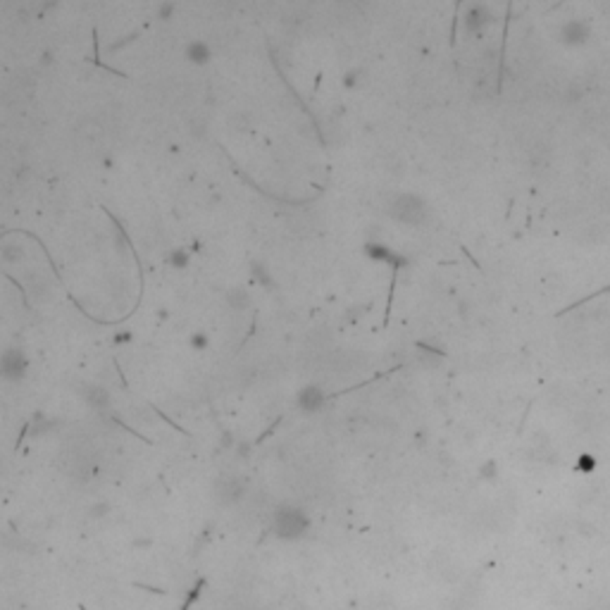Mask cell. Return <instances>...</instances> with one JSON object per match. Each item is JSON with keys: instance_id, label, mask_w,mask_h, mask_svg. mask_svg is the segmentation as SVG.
<instances>
[{"instance_id": "cell-7", "label": "cell", "mask_w": 610, "mask_h": 610, "mask_svg": "<svg viewBox=\"0 0 610 610\" xmlns=\"http://www.w3.org/2000/svg\"><path fill=\"white\" fill-rule=\"evenodd\" d=\"M191 262V256L186 248H174V251L167 256V265H172L174 269H186Z\"/></svg>"}, {"instance_id": "cell-11", "label": "cell", "mask_w": 610, "mask_h": 610, "mask_svg": "<svg viewBox=\"0 0 610 610\" xmlns=\"http://www.w3.org/2000/svg\"><path fill=\"white\" fill-rule=\"evenodd\" d=\"M189 346L193 350H205L210 346V337L205 332H193L189 337Z\"/></svg>"}, {"instance_id": "cell-13", "label": "cell", "mask_w": 610, "mask_h": 610, "mask_svg": "<svg viewBox=\"0 0 610 610\" xmlns=\"http://www.w3.org/2000/svg\"><path fill=\"white\" fill-rule=\"evenodd\" d=\"M174 3H160L155 8L157 12V19H162V22H167V19H172V14H174Z\"/></svg>"}, {"instance_id": "cell-12", "label": "cell", "mask_w": 610, "mask_h": 610, "mask_svg": "<svg viewBox=\"0 0 610 610\" xmlns=\"http://www.w3.org/2000/svg\"><path fill=\"white\" fill-rule=\"evenodd\" d=\"M482 14H484V8H470V12H467V27L475 29L479 27L484 19H482Z\"/></svg>"}, {"instance_id": "cell-3", "label": "cell", "mask_w": 610, "mask_h": 610, "mask_svg": "<svg viewBox=\"0 0 610 610\" xmlns=\"http://www.w3.org/2000/svg\"><path fill=\"white\" fill-rule=\"evenodd\" d=\"M324 403H327V394H324V389L319 384H305L303 389H298L296 405L301 413H319L324 408Z\"/></svg>"}, {"instance_id": "cell-10", "label": "cell", "mask_w": 610, "mask_h": 610, "mask_svg": "<svg viewBox=\"0 0 610 610\" xmlns=\"http://www.w3.org/2000/svg\"><path fill=\"white\" fill-rule=\"evenodd\" d=\"M24 258V253H22V248L19 246H3V260L8 262V265H14V262H19Z\"/></svg>"}, {"instance_id": "cell-2", "label": "cell", "mask_w": 610, "mask_h": 610, "mask_svg": "<svg viewBox=\"0 0 610 610\" xmlns=\"http://www.w3.org/2000/svg\"><path fill=\"white\" fill-rule=\"evenodd\" d=\"M27 372H29V358L27 353H24V348L8 346V348L3 350V358H0V374L8 381H12V384H17V381L27 377Z\"/></svg>"}, {"instance_id": "cell-4", "label": "cell", "mask_w": 610, "mask_h": 610, "mask_svg": "<svg viewBox=\"0 0 610 610\" xmlns=\"http://www.w3.org/2000/svg\"><path fill=\"white\" fill-rule=\"evenodd\" d=\"M81 398L86 400V405L93 410H105L110 408V391L103 384H84L81 386Z\"/></svg>"}, {"instance_id": "cell-8", "label": "cell", "mask_w": 610, "mask_h": 610, "mask_svg": "<svg viewBox=\"0 0 610 610\" xmlns=\"http://www.w3.org/2000/svg\"><path fill=\"white\" fill-rule=\"evenodd\" d=\"M363 251L368 253L370 258H374V260H391V258H394L384 243H365Z\"/></svg>"}, {"instance_id": "cell-6", "label": "cell", "mask_w": 610, "mask_h": 610, "mask_svg": "<svg viewBox=\"0 0 610 610\" xmlns=\"http://www.w3.org/2000/svg\"><path fill=\"white\" fill-rule=\"evenodd\" d=\"M227 305L231 310H246L251 305V293L243 286H234L227 291Z\"/></svg>"}, {"instance_id": "cell-1", "label": "cell", "mask_w": 610, "mask_h": 610, "mask_svg": "<svg viewBox=\"0 0 610 610\" xmlns=\"http://www.w3.org/2000/svg\"><path fill=\"white\" fill-rule=\"evenodd\" d=\"M389 215L394 217L396 222L408 227H420L427 222L429 217V205L427 201L418 193H398V196L391 201L389 205Z\"/></svg>"}, {"instance_id": "cell-5", "label": "cell", "mask_w": 610, "mask_h": 610, "mask_svg": "<svg viewBox=\"0 0 610 610\" xmlns=\"http://www.w3.org/2000/svg\"><path fill=\"white\" fill-rule=\"evenodd\" d=\"M184 55H186V60H189L191 65H198V67H203V65L210 63L212 50H210V45H207L205 41H191V43H186Z\"/></svg>"}, {"instance_id": "cell-9", "label": "cell", "mask_w": 610, "mask_h": 610, "mask_svg": "<svg viewBox=\"0 0 610 610\" xmlns=\"http://www.w3.org/2000/svg\"><path fill=\"white\" fill-rule=\"evenodd\" d=\"M363 84V69H348V72H343L341 76V86L343 89H358V86Z\"/></svg>"}]
</instances>
